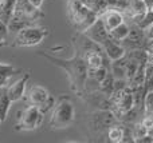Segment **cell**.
I'll use <instances>...</instances> for the list:
<instances>
[{"instance_id": "4", "label": "cell", "mask_w": 153, "mask_h": 143, "mask_svg": "<svg viewBox=\"0 0 153 143\" xmlns=\"http://www.w3.org/2000/svg\"><path fill=\"white\" fill-rule=\"evenodd\" d=\"M48 36V29L39 26H26L13 37V47H35Z\"/></svg>"}, {"instance_id": "16", "label": "cell", "mask_w": 153, "mask_h": 143, "mask_svg": "<svg viewBox=\"0 0 153 143\" xmlns=\"http://www.w3.org/2000/svg\"><path fill=\"white\" fill-rule=\"evenodd\" d=\"M108 138L109 141L113 143H122V139H124V125L117 122L116 125L109 127Z\"/></svg>"}, {"instance_id": "15", "label": "cell", "mask_w": 153, "mask_h": 143, "mask_svg": "<svg viewBox=\"0 0 153 143\" xmlns=\"http://www.w3.org/2000/svg\"><path fill=\"white\" fill-rule=\"evenodd\" d=\"M128 34H129V24H126L124 21V23H121L120 26H117L116 28H113L111 31H109V37L118 43H121L122 40L128 36Z\"/></svg>"}, {"instance_id": "26", "label": "cell", "mask_w": 153, "mask_h": 143, "mask_svg": "<svg viewBox=\"0 0 153 143\" xmlns=\"http://www.w3.org/2000/svg\"><path fill=\"white\" fill-rule=\"evenodd\" d=\"M0 125H1V119H0Z\"/></svg>"}, {"instance_id": "5", "label": "cell", "mask_w": 153, "mask_h": 143, "mask_svg": "<svg viewBox=\"0 0 153 143\" xmlns=\"http://www.w3.org/2000/svg\"><path fill=\"white\" fill-rule=\"evenodd\" d=\"M43 114L40 111L39 107L31 106L28 104V107L19 112L18 120L15 123V130L16 131H34L36 128H39L43 123Z\"/></svg>"}, {"instance_id": "17", "label": "cell", "mask_w": 153, "mask_h": 143, "mask_svg": "<svg viewBox=\"0 0 153 143\" xmlns=\"http://www.w3.org/2000/svg\"><path fill=\"white\" fill-rule=\"evenodd\" d=\"M114 80L116 79H114V76L111 75V72H109L105 76V79L98 84V91L102 92L103 95H106V96H110L114 91Z\"/></svg>"}, {"instance_id": "7", "label": "cell", "mask_w": 153, "mask_h": 143, "mask_svg": "<svg viewBox=\"0 0 153 143\" xmlns=\"http://www.w3.org/2000/svg\"><path fill=\"white\" fill-rule=\"evenodd\" d=\"M82 34H85L89 39H91L93 42L98 43V44H101V45H102V43L109 37V31L106 29L105 24H103L101 18H98L97 20H95L89 28L85 29Z\"/></svg>"}, {"instance_id": "12", "label": "cell", "mask_w": 153, "mask_h": 143, "mask_svg": "<svg viewBox=\"0 0 153 143\" xmlns=\"http://www.w3.org/2000/svg\"><path fill=\"white\" fill-rule=\"evenodd\" d=\"M18 72H19V70L13 64L0 63V88L7 87V84L10 83V79L15 74H18Z\"/></svg>"}, {"instance_id": "2", "label": "cell", "mask_w": 153, "mask_h": 143, "mask_svg": "<svg viewBox=\"0 0 153 143\" xmlns=\"http://www.w3.org/2000/svg\"><path fill=\"white\" fill-rule=\"evenodd\" d=\"M67 18L76 32H83L89 28L100 16L90 10L81 0H69L67 1Z\"/></svg>"}, {"instance_id": "22", "label": "cell", "mask_w": 153, "mask_h": 143, "mask_svg": "<svg viewBox=\"0 0 153 143\" xmlns=\"http://www.w3.org/2000/svg\"><path fill=\"white\" fill-rule=\"evenodd\" d=\"M136 143H153V136L149 135V134H146V135L136 139Z\"/></svg>"}, {"instance_id": "8", "label": "cell", "mask_w": 153, "mask_h": 143, "mask_svg": "<svg viewBox=\"0 0 153 143\" xmlns=\"http://www.w3.org/2000/svg\"><path fill=\"white\" fill-rule=\"evenodd\" d=\"M28 79H30V74L26 72V74H23L19 79H16L13 83H11L10 86L5 87L7 95L12 103L20 100L22 98H24V90H26V84H27V82H28Z\"/></svg>"}, {"instance_id": "27", "label": "cell", "mask_w": 153, "mask_h": 143, "mask_svg": "<svg viewBox=\"0 0 153 143\" xmlns=\"http://www.w3.org/2000/svg\"><path fill=\"white\" fill-rule=\"evenodd\" d=\"M0 3H1V0H0Z\"/></svg>"}, {"instance_id": "3", "label": "cell", "mask_w": 153, "mask_h": 143, "mask_svg": "<svg viewBox=\"0 0 153 143\" xmlns=\"http://www.w3.org/2000/svg\"><path fill=\"white\" fill-rule=\"evenodd\" d=\"M75 109L69 96H61L53 107L50 118V127L53 130H65L74 122Z\"/></svg>"}, {"instance_id": "9", "label": "cell", "mask_w": 153, "mask_h": 143, "mask_svg": "<svg viewBox=\"0 0 153 143\" xmlns=\"http://www.w3.org/2000/svg\"><path fill=\"white\" fill-rule=\"evenodd\" d=\"M48 98H50V92L43 86H39V84L32 86L26 95L27 103L31 104V106H36V107H42L47 102Z\"/></svg>"}, {"instance_id": "20", "label": "cell", "mask_w": 153, "mask_h": 143, "mask_svg": "<svg viewBox=\"0 0 153 143\" xmlns=\"http://www.w3.org/2000/svg\"><path fill=\"white\" fill-rule=\"evenodd\" d=\"M8 34H10V31H8L7 24H5L4 21L0 20V47H3V45L7 44Z\"/></svg>"}, {"instance_id": "10", "label": "cell", "mask_w": 153, "mask_h": 143, "mask_svg": "<svg viewBox=\"0 0 153 143\" xmlns=\"http://www.w3.org/2000/svg\"><path fill=\"white\" fill-rule=\"evenodd\" d=\"M102 48H103V52H105L106 58L110 62L117 60V59L125 56V54H126V51L122 47L121 43L116 42V40L110 39V37H108V39L102 43Z\"/></svg>"}, {"instance_id": "24", "label": "cell", "mask_w": 153, "mask_h": 143, "mask_svg": "<svg viewBox=\"0 0 153 143\" xmlns=\"http://www.w3.org/2000/svg\"><path fill=\"white\" fill-rule=\"evenodd\" d=\"M30 1H31L32 4L35 5V7L42 8V4H43V1H45V0H30Z\"/></svg>"}, {"instance_id": "14", "label": "cell", "mask_w": 153, "mask_h": 143, "mask_svg": "<svg viewBox=\"0 0 153 143\" xmlns=\"http://www.w3.org/2000/svg\"><path fill=\"white\" fill-rule=\"evenodd\" d=\"M11 104H12V102L8 98L7 90H5V87H1L0 88V119H1V123L7 119Z\"/></svg>"}, {"instance_id": "23", "label": "cell", "mask_w": 153, "mask_h": 143, "mask_svg": "<svg viewBox=\"0 0 153 143\" xmlns=\"http://www.w3.org/2000/svg\"><path fill=\"white\" fill-rule=\"evenodd\" d=\"M144 32H145L146 40H153V24H151L149 27H146V28L144 29Z\"/></svg>"}, {"instance_id": "18", "label": "cell", "mask_w": 153, "mask_h": 143, "mask_svg": "<svg viewBox=\"0 0 153 143\" xmlns=\"http://www.w3.org/2000/svg\"><path fill=\"white\" fill-rule=\"evenodd\" d=\"M134 24H137V26L143 29H145L146 27H149L151 24H153V10H146V12L144 13Z\"/></svg>"}, {"instance_id": "6", "label": "cell", "mask_w": 153, "mask_h": 143, "mask_svg": "<svg viewBox=\"0 0 153 143\" xmlns=\"http://www.w3.org/2000/svg\"><path fill=\"white\" fill-rule=\"evenodd\" d=\"M117 122L118 120L116 119L114 114L110 110H98L91 115L90 126H91V128L94 131L100 133V131H108L109 127L116 125Z\"/></svg>"}, {"instance_id": "19", "label": "cell", "mask_w": 153, "mask_h": 143, "mask_svg": "<svg viewBox=\"0 0 153 143\" xmlns=\"http://www.w3.org/2000/svg\"><path fill=\"white\" fill-rule=\"evenodd\" d=\"M144 115H153V91H148L144 99Z\"/></svg>"}, {"instance_id": "25", "label": "cell", "mask_w": 153, "mask_h": 143, "mask_svg": "<svg viewBox=\"0 0 153 143\" xmlns=\"http://www.w3.org/2000/svg\"><path fill=\"white\" fill-rule=\"evenodd\" d=\"M144 4L146 10H153V0H144Z\"/></svg>"}, {"instance_id": "1", "label": "cell", "mask_w": 153, "mask_h": 143, "mask_svg": "<svg viewBox=\"0 0 153 143\" xmlns=\"http://www.w3.org/2000/svg\"><path fill=\"white\" fill-rule=\"evenodd\" d=\"M42 58L47 59L48 62L54 64V66H58L59 68H62L65 72L67 74L70 82V88H71L73 92H75L76 95L82 96L85 94L86 90V82H87V64L85 62V58L78 50H75V54L73 58L70 59H62V58H56L50 54H46L43 51L38 52Z\"/></svg>"}, {"instance_id": "11", "label": "cell", "mask_w": 153, "mask_h": 143, "mask_svg": "<svg viewBox=\"0 0 153 143\" xmlns=\"http://www.w3.org/2000/svg\"><path fill=\"white\" fill-rule=\"evenodd\" d=\"M100 18L102 19V21L108 31H111L113 28H116L117 26H120L121 23L125 21V15L121 11L114 10V8H108Z\"/></svg>"}, {"instance_id": "21", "label": "cell", "mask_w": 153, "mask_h": 143, "mask_svg": "<svg viewBox=\"0 0 153 143\" xmlns=\"http://www.w3.org/2000/svg\"><path fill=\"white\" fill-rule=\"evenodd\" d=\"M54 106H55V99H54V96L50 95V98L47 99V102H46L42 107H39V109H40V111H42L43 114H46V112H48L50 110H53Z\"/></svg>"}, {"instance_id": "13", "label": "cell", "mask_w": 153, "mask_h": 143, "mask_svg": "<svg viewBox=\"0 0 153 143\" xmlns=\"http://www.w3.org/2000/svg\"><path fill=\"white\" fill-rule=\"evenodd\" d=\"M16 0H1L0 3V20L8 24L13 11H15Z\"/></svg>"}]
</instances>
